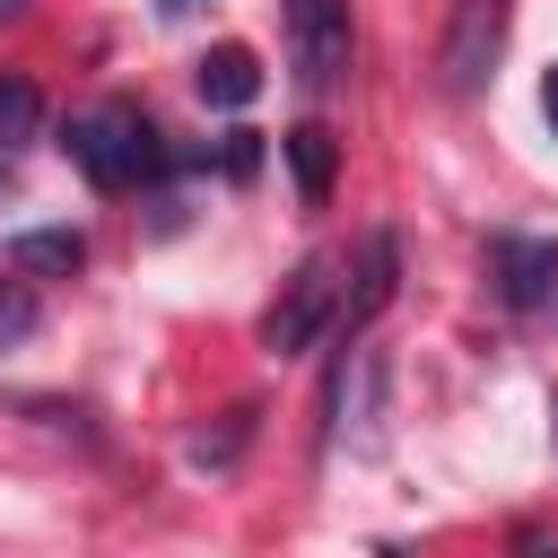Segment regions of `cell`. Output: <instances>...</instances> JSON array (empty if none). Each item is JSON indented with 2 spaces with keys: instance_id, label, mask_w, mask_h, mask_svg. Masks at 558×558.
Returning a JSON list of instances; mask_svg holds the SVG:
<instances>
[{
  "instance_id": "1",
  "label": "cell",
  "mask_w": 558,
  "mask_h": 558,
  "mask_svg": "<svg viewBox=\"0 0 558 558\" xmlns=\"http://www.w3.org/2000/svg\"><path fill=\"white\" fill-rule=\"evenodd\" d=\"M61 157H70L96 192H131V183H148V174L166 166V140H157V122H148L140 105H87V113L61 122Z\"/></svg>"
},
{
  "instance_id": "2",
  "label": "cell",
  "mask_w": 558,
  "mask_h": 558,
  "mask_svg": "<svg viewBox=\"0 0 558 558\" xmlns=\"http://www.w3.org/2000/svg\"><path fill=\"white\" fill-rule=\"evenodd\" d=\"M331 314H340V270L331 262H296L279 279V296H270V314H262V349L270 357H305L331 331Z\"/></svg>"
},
{
  "instance_id": "3",
  "label": "cell",
  "mask_w": 558,
  "mask_h": 558,
  "mask_svg": "<svg viewBox=\"0 0 558 558\" xmlns=\"http://www.w3.org/2000/svg\"><path fill=\"white\" fill-rule=\"evenodd\" d=\"M279 26H288V70L305 96L340 87L349 70V0H279Z\"/></svg>"
},
{
  "instance_id": "4",
  "label": "cell",
  "mask_w": 558,
  "mask_h": 558,
  "mask_svg": "<svg viewBox=\"0 0 558 558\" xmlns=\"http://www.w3.org/2000/svg\"><path fill=\"white\" fill-rule=\"evenodd\" d=\"M392 288H401V235H392V227H375V235L357 244L349 279H340V314H331V331H340V340H357V331L392 305Z\"/></svg>"
},
{
  "instance_id": "5",
  "label": "cell",
  "mask_w": 558,
  "mask_h": 558,
  "mask_svg": "<svg viewBox=\"0 0 558 558\" xmlns=\"http://www.w3.org/2000/svg\"><path fill=\"white\" fill-rule=\"evenodd\" d=\"M375 418H384V357H375V349H349L340 375H331V445L375 453V445H384Z\"/></svg>"
},
{
  "instance_id": "6",
  "label": "cell",
  "mask_w": 558,
  "mask_h": 558,
  "mask_svg": "<svg viewBox=\"0 0 558 558\" xmlns=\"http://www.w3.org/2000/svg\"><path fill=\"white\" fill-rule=\"evenodd\" d=\"M497 44H506V0H462L453 26H445V87L453 96H480Z\"/></svg>"
},
{
  "instance_id": "7",
  "label": "cell",
  "mask_w": 558,
  "mask_h": 558,
  "mask_svg": "<svg viewBox=\"0 0 558 558\" xmlns=\"http://www.w3.org/2000/svg\"><path fill=\"white\" fill-rule=\"evenodd\" d=\"M488 270H497L506 305H549L558 296V244H541V235H488Z\"/></svg>"
},
{
  "instance_id": "8",
  "label": "cell",
  "mask_w": 558,
  "mask_h": 558,
  "mask_svg": "<svg viewBox=\"0 0 558 558\" xmlns=\"http://www.w3.org/2000/svg\"><path fill=\"white\" fill-rule=\"evenodd\" d=\"M192 87H201V105H218V113H244V105L262 96V61H253L244 44H209V52L192 61Z\"/></svg>"
},
{
  "instance_id": "9",
  "label": "cell",
  "mask_w": 558,
  "mask_h": 558,
  "mask_svg": "<svg viewBox=\"0 0 558 558\" xmlns=\"http://www.w3.org/2000/svg\"><path fill=\"white\" fill-rule=\"evenodd\" d=\"M279 157H288V174H296V201L323 209V201H331V174H340V140H331L323 122H296V131H279Z\"/></svg>"
},
{
  "instance_id": "10",
  "label": "cell",
  "mask_w": 558,
  "mask_h": 558,
  "mask_svg": "<svg viewBox=\"0 0 558 558\" xmlns=\"http://www.w3.org/2000/svg\"><path fill=\"white\" fill-rule=\"evenodd\" d=\"M9 270L78 279V270H87V235H78V227H17V235H9Z\"/></svg>"
},
{
  "instance_id": "11",
  "label": "cell",
  "mask_w": 558,
  "mask_h": 558,
  "mask_svg": "<svg viewBox=\"0 0 558 558\" xmlns=\"http://www.w3.org/2000/svg\"><path fill=\"white\" fill-rule=\"evenodd\" d=\"M35 140H44V96H35V78L0 70V157H17Z\"/></svg>"
},
{
  "instance_id": "12",
  "label": "cell",
  "mask_w": 558,
  "mask_h": 558,
  "mask_svg": "<svg viewBox=\"0 0 558 558\" xmlns=\"http://www.w3.org/2000/svg\"><path fill=\"white\" fill-rule=\"evenodd\" d=\"M253 418H262V410L244 401V410H227L218 427H201V436H192V462H201V471H227V462L253 445Z\"/></svg>"
},
{
  "instance_id": "13",
  "label": "cell",
  "mask_w": 558,
  "mask_h": 558,
  "mask_svg": "<svg viewBox=\"0 0 558 558\" xmlns=\"http://www.w3.org/2000/svg\"><path fill=\"white\" fill-rule=\"evenodd\" d=\"M218 166H227L235 183H244V174H262V131H227V140H218Z\"/></svg>"
},
{
  "instance_id": "14",
  "label": "cell",
  "mask_w": 558,
  "mask_h": 558,
  "mask_svg": "<svg viewBox=\"0 0 558 558\" xmlns=\"http://www.w3.org/2000/svg\"><path fill=\"white\" fill-rule=\"evenodd\" d=\"M541 113H549V131H558V70H549V87H541Z\"/></svg>"
},
{
  "instance_id": "15",
  "label": "cell",
  "mask_w": 558,
  "mask_h": 558,
  "mask_svg": "<svg viewBox=\"0 0 558 558\" xmlns=\"http://www.w3.org/2000/svg\"><path fill=\"white\" fill-rule=\"evenodd\" d=\"M17 17H26V0H0V26H17Z\"/></svg>"
},
{
  "instance_id": "16",
  "label": "cell",
  "mask_w": 558,
  "mask_h": 558,
  "mask_svg": "<svg viewBox=\"0 0 558 558\" xmlns=\"http://www.w3.org/2000/svg\"><path fill=\"white\" fill-rule=\"evenodd\" d=\"M183 9H192V0H157V17H183Z\"/></svg>"
}]
</instances>
